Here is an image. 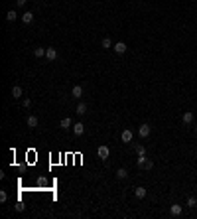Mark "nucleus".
<instances>
[{"mask_svg":"<svg viewBox=\"0 0 197 219\" xmlns=\"http://www.w3.org/2000/svg\"><path fill=\"white\" fill-rule=\"evenodd\" d=\"M22 22H24L26 26L32 24V22H34V14H32V12H24V14H22Z\"/></svg>","mask_w":197,"mask_h":219,"instance_id":"12","label":"nucleus"},{"mask_svg":"<svg viewBox=\"0 0 197 219\" xmlns=\"http://www.w3.org/2000/svg\"><path fill=\"white\" fill-rule=\"evenodd\" d=\"M187 207H197V197H187Z\"/></svg>","mask_w":197,"mask_h":219,"instance_id":"21","label":"nucleus"},{"mask_svg":"<svg viewBox=\"0 0 197 219\" xmlns=\"http://www.w3.org/2000/svg\"><path fill=\"white\" fill-rule=\"evenodd\" d=\"M26 125H28V129H36V126H38V116L28 115V119H26Z\"/></svg>","mask_w":197,"mask_h":219,"instance_id":"7","label":"nucleus"},{"mask_svg":"<svg viewBox=\"0 0 197 219\" xmlns=\"http://www.w3.org/2000/svg\"><path fill=\"white\" fill-rule=\"evenodd\" d=\"M136 154H138V156H140V154H146V148L142 146V144H138V146H136Z\"/></svg>","mask_w":197,"mask_h":219,"instance_id":"22","label":"nucleus"},{"mask_svg":"<svg viewBox=\"0 0 197 219\" xmlns=\"http://www.w3.org/2000/svg\"><path fill=\"white\" fill-rule=\"evenodd\" d=\"M16 4H18V6H24V4H26V0H16Z\"/></svg>","mask_w":197,"mask_h":219,"instance_id":"27","label":"nucleus"},{"mask_svg":"<svg viewBox=\"0 0 197 219\" xmlns=\"http://www.w3.org/2000/svg\"><path fill=\"white\" fill-rule=\"evenodd\" d=\"M113 50L118 53V55H122V53L126 51V44H124V42H118V44H114V46H113Z\"/></svg>","mask_w":197,"mask_h":219,"instance_id":"9","label":"nucleus"},{"mask_svg":"<svg viewBox=\"0 0 197 219\" xmlns=\"http://www.w3.org/2000/svg\"><path fill=\"white\" fill-rule=\"evenodd\" d=\"M182 211H183V207L179 205V204L169 205V215H172V217H179V215H182Z\"/></svg>","mask_w":197,"mask_h":219,"instance_id":"4","label":"nucleus"},{"mask_svg":"<svg viewBox=\"0 0 197 219\" xmlns=\"http://www.w3.org/2000/svg\"><path fill=\"white\" fill-rule=\"evenodd\" d=\"M24 107H26V109H30V107H32V101H30V99H24Z\"/></svg>","mask_w":197,"mask_h":219,"instance_id":"25","label":"nucleus"},{"mask_svg":"<svg viewBox=\"0 0 197 219\" xmlns=\"http://www.w3.org/2000/svg\"><path fill=\"white\" fill-rule=\"evenodd\" d=\"M134 195L138 199H142V197H146V188H136L134 190Z\"/></svg>","mask_w":197,"mask_h":219,"instance_id":"14","label":"nucleus"},{"mask_svg":"<svg viewBox=\"0 0 197 219\" xmlns=\"http://www.w3.org/2000/svg\"><path fill=\"white\" fill-rule=\"evenodd\" d=\"M132 138H134V132H132L130 129H124V130H122V134H120V140H122V142L128 144V142H132Z\"/></svg>","mask_w":197,"mask_h":219,"instance_id":"2","label":"nucleus"},{"mask_svg":"<svg viewBox=\"0 0 197 219\" xmlns=\"http://www.w3.org/2000/svg\"><path fill=\"white\" fill-rule=\"evenodd\" d=\"M126 176H128V172H126L124 168H118V170H116V178H118V180H124Z\"/></svg>","mask_w":197,"mask_h":219,"instance_id":"18","label":"nucleus"},{"mask_svg":"<svg viewBox=\"0 0 197 219\" xmlns=\"http://www.w3.org/2000/svg\"><path fill=\"white\" fill-rule=\"evenodd\" d=\"M59 126H61L63 130H67V129H71V126H73V120L69 119V116H65V119H61V122H59Z\"/></svg>","mask_w":197,"mask_h":219,"instance_id":"10","label":"nucleus"},{"mask_svg":"<svg viewBox=\"0 0 197 219\" xmlns=\"http://www.w3.org/2000/svg\"><path fill=\"white\" fill-rule=\"evenodd\" d=\"M97 154H99V158H101V160H106V158L110 156V148H109V146H105V144H101V146L97 148Z\"/></svg>","mask_w":197,"mask_h":219,"instance_id":"1","label":"nucleus"},{"mask_svg":"<svg viewBox=\"0 0 197 219\" xmlns=\"http://www.w3.org/2000/svg\"><path fill=\"white\" fill-rule=\"evenodd\" d=\"M195 132H197V125H195Z\"/></svg>","mask_w":197,"mask_h":219,"instance_id":"28","label":"nucleus"},{"mask_svg":"<svg viewBox=\"0 0 197 219\" xmlns=\"http://www.w3.org/2000/svg\"><path fill=\"white\" fill-rule=\"evenodd\" d=\"M75 113H77V115H85V113H87V105H85V103H79L77 109H75Z\"/></svg>","mask_w":197,"mask_h":219,"instance_id":"16","label":"nucleus"},{"mask_svg":"<svg viewBox=\"0 0 197 219\" xmlns=\"http://www.w3.org/2000/svg\"><path fill=\"white\" fill-rule=\"evenodd\" d=\"M45 59H47V61L57 59V50H55V47H47V51H45Z\"/></svg>","mask_w":197,"mask_h":219,"instance_id":"5","label":"nucleus"},{"mask_svg":"<svg viewBox=\"0 0 197 219\" xmlns=\"http://www.w3.org/2000/svg\"><path fill=\"white\" fill-rule=\"evenodd\" d=\"M16 211H24V204H16Z\"/></svg>","mask_w":197,"mask_h":219,"instance_id":"26","label":"nucleus"},{"mask_svg":"<svg viewBox=\"0 0 197 219\" xmlns=\"http://www.w3.org/2000/svg\"><path fill=\"white\" fill-rule=\"evenodd\" d=\"M71 129H73V132H75V136H81L85 132V125H83V122H75Z\"/></svg>","mask_w":197,"mask_h":219,"instance_id":"6","label":"nucleus"},{"mask_svg":"<svg viewBox=\"0 0 197 219\" xmlns=\"http://www.w3.org/2000/svg\"><path fill=\"white\" fill-rule=\"evenodd\" d=\"M16 18H18V14H16L14 10H8V12H6V20H8V22H14Z\"/></svg>","mask_w":197,"mask_h":219,"instance_id":"19","label":"nucleus"},{"mask_svg":"<svg viewBox=\"0 0 197 219\" xmlns=\"http://www.w3.org/2000/svg\"><path fill=\"white\" fill-rule=\"evenodd\" d=\"M45 51H47V47H36V50H34V55H36V57H44Z\"/></svg>","mask_w":197,"mask_h":219,"instance_id":"15","label":"nucleus"},{"mask_svg":"<svg viewBox=\"0 0 197 219\" xmlns=\"http://www.w3.org/2000/svg\"><path fill=\"white\" fill-rule=\"evenodd\" d=\"M71 95H73L75 99H81V97H83V87H81V85H73Z\"/></svg>","mask_w":197,"mask_h":219,"instance_id":"8","label":"nucleus"},{"mask_svg":"<svg viewBox=\"0 0 197 219\" xmlns=\"http://www.w3.org/2000/svg\"><path fill=\"white\" fill-rule=\"evenodd\" d=\"M6 199H8V195H6V191L2 190V191H0V201H2V204H4V201H6Z\"/></svg>","mask_w":197,"mask_h":219,"instance_id":"24","label":"nucleus"},{"mask_svg":"<svg viewBox=\"0 0 197 219\" xmlns=\"http://www.w3.org/2000/svg\"><path fill=\"white\" fill-rule=\"evenodd\" d=\"M154 168V162L152 160H146V164H144V170H152Z\"/></svg>","mask_w":197,"mask_h":219,"instance_id":"23","label":"nucleus"},{"mask_svg":"<svg viewBox=\"0 0 197 219\" xmlns=\"http://www.w3.org/2000/svg\"><path fill=\"white\" fill-rule=\"evenodd\" d=\"M182 120H183V125H191L193 122V113H183Z\"/></svg>","mask_w":197,"mask_h":219,"instance_id":"13","label":"nucleus"},{"mask_svg":"<svg viewBox=\"0 0 197 219\" xmlns=\"http://www.w3.org/2000/svg\"><path fill=\"white\" fill-rule=\"evenodd\" d=\"M146 154H140V156H138V160H136V164H138V168H144V164H146Z\"/></svg>","mask_w":197,"mask_h":219,"instance_id":"17","label":"nucleus"},{"mask_svg":"<svg viewBox=\"0 0 197 219\" xmlns=\"http://www.w3.org/2000/svg\"><path fill=\"white\" fill-rule=\"evenodd\" d=\"M101 46H103L105 50H110V47H113V42H110V38H105L103 42H101Z\"/></svg>","mask_w":197,"mask_h":219,"instance_id":"20","label":"nucleus"},{"mask_svg":"<svg viewBox=\"0 0 197 219\" xmlns=\"http://www.w3.org/2000/svg\"><path fill=\"white\" fill-rule=\"evenodd\" d=\"M22 95H24L22 87H20V85H14V87H12V97H14V99H20Z\"/></svg>","mask_w":197,"mask_h":219,"instance_id":"11","label":"nucleus"},{"mask_svg":"<svg viewBox=\"0 0 197 219\" xmlns=\"http://www.w3.org/2000/svg\"><path fill=\"white\" fill-rule=\"evenodd\" d=\"M138 136H140V138H148V136H150V125H140V126H138Z\"/></svg>","mask_w":197,"mask_h":219,"instance_id":"3","label":"nucleus"}]
</instances>
